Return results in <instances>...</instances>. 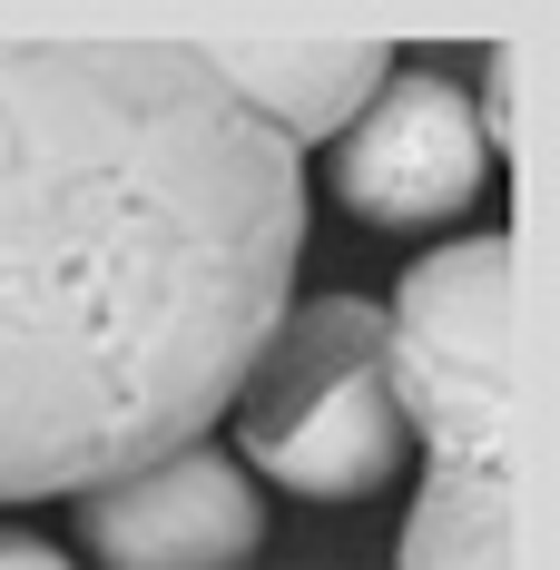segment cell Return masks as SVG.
Segmentation results:
<instances>
[{"instance_id":"cell-1","label":"cell","mask_w":560,"mask_h":570,"mask_svg":"<svg viewBox=\"0 0 560 570\" xmlns=\"http://www.w3.org/2000/svg\"><path fill=\"white\" fill-rule=\"evenodd\" d=\"M305 158L207 40H0V502L207 443L295 305Z\"/></svg>"},{"instance_id":"cell-2","label":"cell","mask_w":560,"mask_h":570,"mask_svg":"<svg viewBox=\"0 0 560 570\" xmlns=\"http://www.w3.org/2000/svg\"><path fill=\"white\" fill-rule=\"evenodd\" d=\"M393 403L423 433V492L393 570L521 561V354H511V227L452 236L403 266L384 305Z\"/></svg>"},{"instance_id":"cell-3","label":"cell","mask_w":560,"mask_h":570,"mask_svg":"<svg viewBox=\"0 0 560 570\" xmlns=\"http://www.w3.org/2000/svg\"><path fill=\"white\" fill-rule=\"evenodd\" d=\"M246 472L305 502H374L403 472V403L384 364V305L374 295H315L285 305L256 344L246 384L226 403Z\"/></svg>"},{"instance_id":"cell-4","label":"cell","mask_w":560,"mask_h":570,"mask_svg":"<svg viewBox=\"0 0 560 570\" xmlns=\"http://www.w3.org/2000/svg\"><path fill=\"white\" fill-rule=\"evenodd\" d=\"M482 177H492V148H482L472 89H452L443 69H393L384 89L354 109V128L335 138L344 217L393 227V236L472 217L482 207Z\"/></svg>"},{"instance_id":"cell-5","label":"cell","mask_w":560,"mask_h":570,"mask_svg":"<svg viewBox=\"0 0 560 570\" xmlns=\"http://www.w3.org/2000/svg\"><path fill=\"white\" fill-rule=\"evenodd\" d=\"M79 541L99 570H246L266 551V492L226 443H187L79 492Z\"/></svg>"},{"instance_id":"cell-6","label":"cell","mask_w":560,"mask_h":570,"mask_svg":"<svg viewBox=\"0 0 560 570\" xmlns=\"http://www.w3.org/2000/svg\"><path fill=\"white\" fill-rule=\"evenodd\" d=\"M207 69L276 148L305 158L315 138L354 128V109L393 79V50L374 40H207Z\"/></svg>"},{"instance_id":"cell-7","label":"cell","mask_w":560,"mask_h":570,"mask_svg":"<svg viewBox=\"0 0 560 570\" xmlns=\"http://www.w3.org/2000/svg\"><path fill=\"white\" fill-rule=\"evenodd\" d=\"M472 118H482V148H492V168H502L511 158V118H521V40L492 50V99H472Z\"/></svg>"},{"instance_id":"cell-8","label":"cell","mask_w":560,"mask_h":570,"mask_svg":"<svg viewBox=\"0 0 560 570\" xmlns=\"http://www.w3.org/2000/svg\"><path fill=\"white\" fill-rule=\"evenodd\" d=\"M0 570H79L59 541H40V531H0Z\"/></svg>"}]
</instances>
